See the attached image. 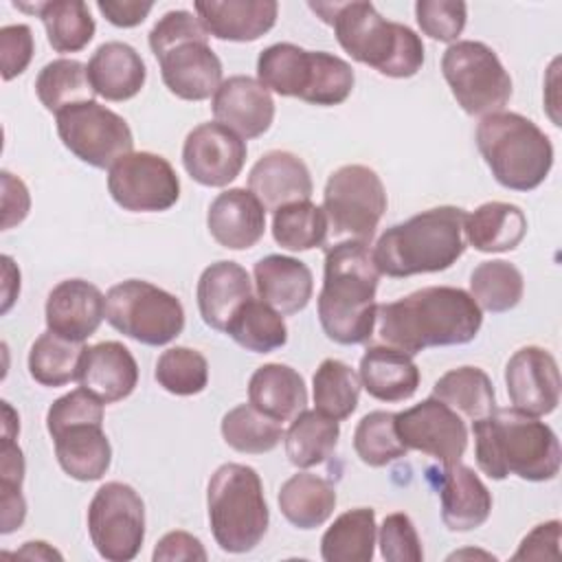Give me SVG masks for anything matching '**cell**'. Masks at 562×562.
Returning <instances> with one entry per match:
<instances>
[{
	"mask_svg": "<svg viewBox=\"0 0 562 562\" xmlns=\"http://www.w3.org/2000/svg\"><path fill=\"white\" fill-rule=\"evenodd\" d=\"M375 325L382 345L415 356L430 347L472 342L483 325V310L461 288L430 285L380 303Z\"/></svg>",
	"mask_w": 562,
	"mask_h": 562,
	"instance_id": "6da1fadb",
	"label": "cell"
},
{
	"mask_svg": "<svg viewBox=\"0 0 562 562\" xmlns=\"http://www.w3.org/2000/svg\"><path fill=\"white\" fill-rule=\"evenodd\" d=\"M380 272L369 244L342 239L325 250L316 310L325 336L338 345H362L375 331Z\"/></svg>",
	"mask_w": 562,
	"mask_h": 562,
	"instance_id": "7a4b0ae2",
	"label": "cell"
},
{
	"mask_svg": "<svg viewBox=\"0 0 562 562\" xmlns=\"http://www.w3.org/2000/svg\"><path fill=\"white\" fill-rule=\"evenodd\" d=\"M474 457L483 474L503 481L509 474L542 483L560 472V441L553 428L518 408H494L472 422Z\"/></svg>",
	"mask_w": 562,
	"mask_h": 562,
	"instance_id": "3957f363",
	"label": "cell"
},
{
	"mask_svg": "<svg viewBox=\"0 0 562 562\" xmlns=\"http://www.w3.org/2000/svg\"><path fill=\"white\" fill-rule=\"evenodd\" d=\"M334 29L340 48L384 77L408 79L424 66V42L406 24L386 20L371 2H310Z\"/></svg>",
	"mask_w": 562,
	"mask_h": 562,
	"instance_id": "277c9868",
	"label": "cell"
},
{
	"mask_svg": "<svg viewBox=\"0 0 562 562\" xmlns=\"http://www.w3.org/2000/svg\"><path fill=\"white\" fill-rule=\"evenodd\" d=\"M465 211L459 206H435L386 228L371 255L380 274L406 279L448 270L465 250Z\"/></svg>",
	"mask_w": 562,
	"mask_h": 562,
	"instance_id": "5b68a950",
	"label": "cell"
},
{
	"mask_svg": "<svg viewBox=\"0 0 562 562\" xmlns=\"http://www.w3.org/2000/svg\"><path fill=\"white\" fill-rule=\"evenodd\" d=\"M149 48L160 64L162 83L178 99L204 101L222 86V61L191 11H167L149 31Z\"/></svg>",
	"mask_w": 562,
	"mask_h": 562,
	"instance_id": "8992f818",
	"label": "cell"
},
{
	"mask_svg": "<svg viewBox=\"0 0 562 562\" xmlns=\"http://www.w3.org/2000/svg\"><path fill=\"white\" fill-rule=\"evenodd\" d=\"M479 154L494 180L512 191L538 189L553 167L549 136L518 112H494L474 132Z\"/></svg>",
	"mask_w": 562,
	"mask_h": 562,
	"instance_id": "52a82bcc",
	"label": "cell"
},
{
	"mask_svg": "<svg viewBox=\"0 0 562 562\" xmlns=\"http://www.w3.org/2000/svg\"><path fill=\"white\" fill-rule=\"evenodd\" d=\"M257 81L281 97L329 108L349 99L356 75L338 55L279 42L259 53Z\"/></svg>",
	"mask_w": 562,
	"mask_h": 562,
	"instance_id": "ba28073f",
	"label": "cell"
},
{
	"mask_svg": "<svg viewBox=\"0 0 562 562\" xmlns=\"http://www.w3.org/2000/svg\"><path fill=\"white\" fill-rule=\"evenodd\" d=\"M206 512L211 533L222 551H252L263 540L270 522L257 470L244 463L220 465L206 485Z\"/></svg>",
	"mask_w": 562,
	"mask_h": 562,
	"instance_id": "9c48e42d",
	"label": "cell"
},
{
	"mask_svg": "<svg viewBox=\"0 0 562 562\" xmlns=\"http://www.w3.org/2000/svg\"><path fill=\"white\" fill-rule=\"evenodd\" d=\"M103 406L79 386L57 397L46 411L57 463L75 481H99L110 470L112 446L103 430Z\"/></svg>",
	"mask_w": 562,
	"mask_h": 562,
	"instance_id": "30bf717a",
	"label": "cell"
},
{
	"mask_svg": "<svg viewBox=\"0 0 562 562\" xmlns=\"http://www.w3.org/2000/svg\"><path fill=\"white\" fill-rule=\"evenodd\" d=\"M105 321L140 345L160 347L182 334L184 307L176 294L143 279H127L108 290Z\"/></svg>",
	"mask_w": 562,
	"mask_h": 562,
	"instance_id": "8fae6325",
	"label": "cell"
},
{
	"mask_svg": "<svg viewBox=\"0 0 562 562\" xmlns=\"http://www.w3.org/2000/svg\"><path fill=\"white\" fill-rule=\"evenodd\" d=\"M441 75L470 116L503 112L512 99V77L498 55L483 42L457 40L441 57Z\"/></svg>",
	"mask_w": 562,
	"mask_h": 562,
	"instance_id": "7c38bea8",
	"label": "cell"
},
{
	"mask_svg": "<svg viewBox=\"0 0 562 562\" xmlns=\"http://www.w3.org/2000/svg\"><path fill=\"white\" fill-rule=\"evenodd\" d=\"M386 204V189L367 165H342L325 182L323 211L334 237L371 244Z\"/></svg>",
	"mask_w": 562,
	"mask_h": 562,
	"instance_id": "4fadbf2b",
	"label": "cell"
},
{
	"mask_svg": "<svg viewBox=\"0 0 562 562\" xmlns=\"http://www.w3.org/2000/svg\"><path fill=\"white\" fill-rule=\"evenodd\" d=\"M88 533L103 560L130 562L145 540V503L121 481L103 483L88 505Z\"/></svg>",
	"mask_w": 562,
	"mask_h": 562,
	"instance_id": "5bb4252c",
	"label": "cell"
},
{
	"mask_svg": "<svg viewBox=\"0 0 562 562\" xmlns=\"http://www.w3.org/2000/svg\"><path fill=\"white\" fill-rule=\"evenodd\" d=\"M55 116L64 147L90 167L110 169L134 147L127 121L97 101L68 105Z\"/></svg>",
	"mask_w": 562,
	"mask_h": 562,
	"instance_id": "9a60e30c",
	"label": "cell"
},
{
	"mask_svg": "<svg viewBox=\"0 0 562 562\" xmlns=\"http://www.w3.org/2000/svg\"><path fill=\"white\" fill-rule=\"evenodd\" d=\"M112 200L132 213H160L180 198V180L171 162L151 151H130L108 171Z\"/></svg>",
	"mask_w": 562,
	"mask_h": 562,
	"instance_id": "2e32d148",
	"label": "cell"
},
{
	"mask_svg": "<svg viewBox=\"0 0 562 562\" xmlns=\"http://www.w3.org/2000/svg\"><path fill=\"white\" fill-rule=\"evenodd\" d=\"M395 430L406 450L424 452L443 465L461 461L468 448L463 417L432 395L395 413Z\"/></svg>",
	"mask_w": 562,
	"mask_h": 562,
	"instance_id": "e0dca14e",
	"label": "cell"
},
{
	"mask_svg": "<svg viewBox=\"0 0 562 562\" xmlns=\"http://www.w3.org/2000/svg\"><path fill=\"white\" fill-rule=\"evenodd\" d=\"M246 140L217 121L195 125L182 145V165L202 187H226L246 162Z\"/></svg>",
	"mask_w": 562,
	"mask_h": 562,
	"instance_id": "ac0fdd59",
	"label": "cell"
},
{
	"mask_svg": "<svg viewBox=\"0 0 562 562\" xmlns=\"http://www.w3.org/2000/svg\"><path fill=\"white\" fill-rule=\"evenodd\" d=\"M505 386L514 408L542 417L560 404V369L555 358L536 345L520 347L505 364Z\"/></svg>",
	"mask_w": 562,
	"mask_h": 562,
	"instance_id": "d6986e66",
	"label": "cell"
},
{
	"mask_svg": "<svg viewBox=\"0 0 562 562\" xmlns=\"http://www.w3.org/2000/svg\"><path fill=\"white\" fill-rule=\"evenodd\" d=\"M211 110L217 123L244 140L259 138L274 121V99L268 88L248 75H233L215 90Z\"/></svg>",
	"mask_w": 562,
	"mask_h": 562,
	"instance_id": "ffe728a7",
	"label": "cell"
},
{
	"mask_svg": "<svg viewBox=\"0 0 562 562\" xmlns=\"http://www.w3.org/2000/svg\"><path fill=\"white\" fill-rule=\"evenodd\" d=\"M44 314L50 331L83 342L105 318V296L86 279H66L48 292Z\"/></svg>",
	"mask_w": 562,
	"mask_h": 562,
	"instance_id": "44dd1931",
	"label": "cell"
},
{
	"mask_svg": "<svg viewBox=\"0 0 562 562\" xmlns=\"http://www.w3.org/2000/svg\"><path fill=\"white\" fill-rule=\"evenodd\" d=\"M77 382L103 404H116L134 393L138 384V364L125 345L103 340L86 347Z\"/></svg>",
	"mask_w": 562,
	"mask_h": 562,
	"instance_id": "7402d4cb",
	"label": "cell"
},
{
	"mask_svg": "<svg viewBox=\"0 0 562 562\" xmlns=\"http://www.w3.org/2000/svg\"><path fill=\"white\" fill-rule=\"evenodd\" d=\"M206 228L220 246L248 250L266 233V209L250 189H226L211 202Z\"/></svg>",
	"mask_w": 562,
	"mask_h": 562,
	"instance_id": "603a6c76",
	"label": "cell"
},
{
	"mask_svg": "<svg viewBox=\"0 0 562 562\" xmlns=\"http://www.w3.org/2000/svg\"><path fill=\"white\" fill-rule=\"evenodd\" d=\"M248 189L266 211L274 213L285 204L310 200L314 184L307 165L296 154L272 149L252 165Z\"/></svg>",
	"mask_w": 562,
	"mask_h": 562,
	"instance_id": "cb8c5ba5",
	"label": "cell"
},
{
	"mask_svg": "<svg viewBox=\"0 0 562 562\" xmlns=\"http://www.w3.org/2000/svg\"><path fill=\"white\" fill-rule=\"evenodd\" d=\"M193 9L206 33L224 42H255L279 15L274 0H198Z\"/></svg>",
	"mask_w": 562,
	"mask_h": 562,
	"instance_id": "d4e9b609",
	"label": "cell"
},
{
	"mask_svg": "<svg viewBox=\"0 0 562 562\" xmlns=\"http://www.w3.org/2000/svg\"><path fill=\"white\" fill-rule=\"evenodd\" d=\"M441 520L450 531H472L485 525L492 514V494L479 474L461 461L443 465L441 485Z\"/></svg>",
	"mask_w": 562,
	"mask_h": 562,
	"instance_id": "484cf974",
	"label": "cell"
},
{
	"mask_svg": "<svg viewBox=\"0 0 562 562\" xmlns=\"http://www.w3.org/2000/svg\"><path fill=\"white\" fill-rule=\"evenodd\" d=\"M252 296V281L237 261H215L198 279V310L211 329L224 331L235 312Z\"/></svg>",
	"mask_w": 562,
	"mask_h": 562,
	"instance_id": "4316f807",
	"label": "cell"
},
{
	"mask_svg": "<svg viewBox=\"0 0 562 562\" xmlns=\"http://www.w3.org/2000/svg\"><path fill=\"white\" fill-rule=\"evenodd\" d=\"M252 277L259 299L283 316L305 310L314 292L312 270L288 255L261 257L252 268Z\"/></svg>",
	"mask_w": 562,
	"mask_h": 562,
	"instance_id": "83f0119b",
	"label": "cell"
},
{
	"mask_svg": "<svg viewBox=\"0 0 562 562\" xmlns=\"http://www.w3.org/2000/svg\"><path fill=\"white\" fill-rule=\"evenodd\" d=\"M88 79L94 94L105 101H127L136 97L147 79V68L138 50L125 42L101 44L88 61Z\"/></svg>",
	"mask_w": 562,
	"mask_h": 562,
	"instance_id": "f1b7e54d",
	"label": "cell"
},
{
	"mask_svg": "<svg viewBox=\"0 0 562 562\" xmlns=\"http://www.w3.org/2000/svg\"><path fill=\"white\" fill-rule=\"evenodd\" d=\"M358 375L364 391L380 402H404L419 386L413 356L389 345H371L360 358Z\"/></svg>",
	"mask_w": 562,
	"mask_h": 562,
	"instance_id": "f546056e",
	"label": "cell"
},
{
	"mask_svg": "<svg viewBox=\"0 0 562 562\" xmlns=\"http://www.w3.org/2000/svg\"><path fill=\"white\" fill-rule=\"evenodd\" d=\"M248 402L277 422H290L307 404L303 375L281 362H268L255 369L248 380Z\"/></svg>",
	"mask_w": 562,
	"mask_h": 562,
	"instance_id": "4dcf8cb0",
	"label": "cell"
},
{
	"mask_svg": "<svg viewBox=\"0 0 562 562\" xmlns=\"http://www.w3.org/2000/svg\"><path fill=\"white\" fill-rule=\"evenodd\" d=\"M527 235V217L509 202H485L465 215L463 237L479 252L514 250Z\"/></svg>",
	"mask_w": 562,
	"mask_h": 562,
	"instance_id": "1f68e13d",
	"label": "cell"
},
{
	"mask_svg": "<svg viewBox=\"0 0 562 562\" xmlns=\"http://www.w3.org/2000/svg\"><path fill=\"white\" fill-rule=\"evenodd\" d=\"M277 503L290 525L299 529H316L334 514L336 490L323 476L296 472L281 485Z\"/></svg>",
	"mask_w": 562,
	"mask_h": 562,
	"instance_id": "d6a6232c",
	"label": "cell"
},
{
	"mask_svg": "<svg viewBox=\"0 0 562 562\" xmlns=\"http://www.w3.org/2000/svg\"><path fill=\"white\" fill-rule=\"evenodd\" d=\"M13 7L37 13L46 29V40L57 53H79L94 37L97 24L90 15L88 4L81 0H53L35 4L13 2Z\"/></svg>",
	"mask_w": 562,
	"mask_h": 562,
	"instance_id": "836d02e7",
	"label": "cell"
},
{
	"mask_svg": "<svg viewBox=\"0 0 562 562\" xmlns=\"http://www.w3.org/2000/svg\"><path fill=\"white\" fill-rule=\"evenodd\" d=\"M375 538V512L371 507L347 509L323 533L321 558L325 562H371Z\"/></svg>",
	"mask_w": 562,
	"mask_h": 562,
	"instance_id": "e575fe53",
	"label": "cell"
},
{
	"mask_svg": "<svg viewBox=\"0 0 562 562\" xmlns=\"http://www.w3.org/2000/svg\"><path fill=\"white\" fill-rule=\"evenodd\" d=\"M432 397L470 422L483 419L496 408V393L490 375L481 367L470 364L446 371L432 384Z\"/></svg>",
	"mask_w": 562,
	"mask_h": 562,
	"instance_id": "d590c367",
	"label": "cell"
},
{
	"mask_svg": "<svg viewBox=\"0 0 562 562\" xmlns=\"http://www.w3.org/2000/svg\"><path fill=\"white\" fill-rule=\"evenodd\" d=\"M338 437L340 426L336 419L318 413L316 408H305L292 419L288 432L283 435L288 461L299 470L321 465L334 454Z\"/></svg>",
	"mask_w": 562,
	"mask_h": 562,
	"instance_id": "8d00e7d4",
	"label": "cell"
},
{
	"mask_svg": "<svg viewBox=\"0 0 562 562\" xmlns=\"http://www.w3.org/2000/svg\"><path fill=\"white\" fill-rule=\"evenodd\" d=\"M239 347L252 353H270L288 342L283 314L261 299H248L224 329Z\"/></svg>",
	"mask_w": 562,
	"mask_h": 562,
	"instance_id": "74e56055",
	"label": "cell"
},
{
	"mask_svg": "<svg viewBox=\"0 0 562 562\" xmlns=\"http://www.w3.org/2000/svg\"><path fill=\"white\" fill-rule=\"evenodd\" d=\"M83 351V342L68 340L46 329L29 349V373L42 386H64L77 380Z\"/></svg>",
	"mask_w": 562,
	"mask_h": 562,
	"instance_id": "f35d334b",
	"label": "cell"
},
{
	"mask_svg": "<svg viewBox=\"0 0 562 562\" xmlns=\"http://www.w3.org/2000/svg\"><path fill=\"white\" fill-rule=\"evenodd\" d=\"M360 389V375L347 362L325 358L312 378L314 408L336 422H342L358 408Z\"/></svg>",
	"mask_w": 562,
	"mask_h": 562,
	"instance_id": "ab89813d",
	"label": "cell"
},
{
	"mask_svg": "<svg viewBox=\"0 0 562 562\" xmlns=\"http://www.w3.org/2000/svg\"><path fill=\"white\" fill-rule=\"evenodd\" d=\"M35 94L40 103L53 114H59L64 108L81 101H94L88 66L70 57L48 61L35 79Z\"/></svg>",
	"mask_w": 562,
	"mask_h": 562,
	"instance_id": "60d3db41",
	"label": "cell"
},
{
	"mask_svg": "<svg viewBox=\"0 0 562 562\" xmlns=\"http://www.w3.org/2000/svg\"><path fill=\"white\" fill-rule=\"evenodd\" d=\"M222 439L226 446L241 454H263L274 450L283 439V424L263 415L259 408L248 404H237L226 411L220 424Z\"/></svg>",
	"mask_w": 562,
	"mask_h": 562,
	"instance_id": "b9f144b4",
	"label": "cell"
},
{
	"mask_svg": "<svg viewBox=\"0 0 562 562\" xmlns=\"http://www.w3.org/2000/svg\"><path fill=\"white\" fill-rule=\"evenodd\" d=\"M522 292V272L505 259L481 261L470 274V296L485 312L503 314L514 310L520 303Z\"/></svg>",
	"mask_w": 562,
	"mask_h": 562,
	"instance_id": "7bdbcfd3",
	"label": "cell"
},
{
	"mask_svg": "<svg viewBox=\"0 0 562 562\" xmlns=\"http://www.w3.org/2000/svg\"><path fill=\"white\" fill-rule=\"evenodd\" d=\"M327 215L323 206L310 200L285 204L272 215V237L285 250L303 252L318 248L327 241Z\"/></svg>",
	"mask_w": 562,
	"mask_h": 562,
	"instance_id": "ee69618b",
	"label": "cell"
},
{
	"mask_svg": "<svg viewBox=\"0 0 562 562\" xmlns=\"http://www.w3.org/2000/svg\"><path fill=\"white\" fill-rule=\"evenodd\" d=\"M353 450L362 463L371 468H384L406 457V446L395 430V413L371 411L353 430Z\"/></svg>",
	"mask_w": 562,
	"mask_h": 562,
	"instance_id": "f6af8a7d",
	"label": "cell"
},
{
	"mask_svg": "<svg viewBox=\"0 0 562 562\" xmlns=\"http://www.w3.org/2000/svg\"><path fill=\"white\" fill-rule=\"evenodd\" d=\"M156 382L171 395H198L209 384V362L191 347H171L156 360Z\"/></svg>",
	"mask_w": 562,
	"mask_h": 562,
	"instance_id": "bcb514c9",
	"label": "cell"
},
{
	"mask_svg": "<svg viewBox=\"0 0 562 562\" xmlns=\"http://www.w3.org/2000/svg\"><path fill=\"white\" fill-rule=\"evenodd\" d=\"M415 20L430 40L454 44L465 29L468 4L461 0H419L415 2Z\"/></svg>",
	"mask_w": 562,
	"mask_h": 562,
	"instance_id": "7dc6e473",
	"label": "cell"
},
{
	"mask_svg": "<svg viewBox=\"0 0 562 562\" xmlns=\"http://www.w3.org/2000/svg\"><path fill=\"white\" fill-rule=\"evenodd\" d=\"M380 553L386 562H422L424 549L413 520L402 514H389L378 531Z\"/></svg>",
	"mask_w": 562,
	"mask_h": 562,
	"instance_id": "c3c4849f",
	"label": "cell"
},
{
	"mask_svg": "<svg viewBox=\"0 0 562 562\" xmlns=\"http://www.w3.org/2000/svg\"><path fill=\"white\" fill-rule=\"evenodd\" d=\"M35 53V40L29 24H7L0 29V70L11 81L22 75Z\"/></svg>",
	"mask_w": 562,
	"mask_h": 562,
	"instance_id": "681fc988",
	"label": "cell"
},
{
	"mask_svg": "<svg viewBox=\"0 0 562 562\" xmlns=\"http://www.w3.org/2000/svg\"><path fill=\"white\" fill-rule=\"evenodd\" d=\"M560 558V520L536 525L518 544L512 560H549Z\"/></svg>",
	"mask_w": 562,
	"mask_h": 562,
	"instance_id": "f907efd6",
	"label": "cell"
},
{
	"mask_svg": "<svg viewBox=\"0 0 562 562\" xmlns=\"http://www.w3.org/2000/svg\"><path fill=\"white\" fill-rule=\"evenodd\" d=\"M209 555L204 551V544L200 542V538H195L193 533L189 531H182V529H176V531H169L165 533L158 544L154 547V553H151V560L154 562H173V560H187V562H204Z\"/></svg>",
	"mask_w": 562,
	"mask_h": 562,
	"instance_id": "816d5d0a",
	"label": "cell"
},
{
	"mask_svg": "<svg viewBox=\"0 0 562 562\" xmlns=\"http://www.w3.org/2000/svg\"><path fill=\"white\" fill-rule=\"evenodd\" d=\"M31 209L26 184L9 171H2V231L24 222Z\"/></svg>",
	"mask_w": 562,
	"mask_h": 562,
	"instance_id": "f5cc1de1",
	"label": "cell"
},
{
	"mask_svg": "<svg viewBox=\"0 0 562 562\" xmlns=\"http://www.w3.org/2000/svg\"><path fill=\"white\" fill-rule=\"evenodd\" d=\"M97 9L105 15V20L121 29L138 26L149 11L154 9V2H138V0H99Z\"/></svg>",
	"mask_w": 562,
	"mask_h": 562,
	"instance_id": "db71d44e",
	"label": "cell"
},
{
	"mask_svg": "<svg viewBox=\"0 0 562 562\" xmlns=\"http://www.w3.org/2000/svg\"><path fill=\"white\" fill-rule=\"evenodd\" d=\"M24 483V454L15 439L2 437L0 448V485L2 487H20Z\"/></svg>",
	"mask_w": 562,
	"mask_h": 562,
	"instance_id": "11a10c76",
	"label": "cell"
},
{
	"mask_svg": "<svg viewBox=\"0 0 562 562\" xmlns=\"http://www.w3.org/2000/svg\"><path fill=\"white\" fill-rule=\"evenodd\" d=\"M0 505H2V527L0 531L7 536L22 527L26 518V501L20 487H2L0 485Z\"/></svg>",
	"mask_w": 562,
	"mask_h": 562,
	"instance_id": "9f6ffc18",
	"label": "cell"
},
{
	"mask_svg": "<svg viewBox=\"0 0 562 562\" xmlns=\"http://www.w3.org/2000/svg\"><path fill=\"white\" fill-rule=\"evenodd\" d=\"M2 314H7L20 294V270L9 255L2 257Z\"/></svg>",
	"mask_w": 562,
	"mask_h": 562,
	"instance_id": "6f0895ef",
	"label": "cell"
},
{
	"mask_svg": "<svg viewBox=\"0 0 562 562\" xmlns=\"http://www.w3.org/2000/svg\"><path fill=\"white\" fill-rule=\"evenodd\" d=\"M15 555L20 558H42V560H61V553L55 551L53 547H48V542H42V540H31V542H24V547L20 551H15Z\"/></svg>",
	"mask_w": 562,
	"mask_h": 562,
	"instance_id": "680465c9",
	"label": "cell"
},
{
	"mask_svg": "<svg viewBox=\"0 0 562 562\" xmlns=\"http://www.w3.org/2000/svg\"><path fill=\"white\" fill-rule=\"evenodd\" d=\"M20 432V417L9 402H2V437L15 439Z\"/></svg>",
	"mask_w": 562,
	"mask_h": 562,
	"instance_id": "91938a15",
	"label": "cell"
},
{
	"mask_svg": "<svg viewBox=\"0 0 562 562\" xmlns=\"http://www.w3.org/2000/svg\"><path fill=\"white\" fill-rule=\"evenodd\" d=\"M463 555H481V558H485V560H496L492 553H485V551H472V549H468V551H454V553H450L448 555V560H457V558H463Z\"/></svg>",
	"mask_w": 562,
	"mask_h": 562,
	"instance_id": "94428289",
	"label": "cell"
}]
</instances>
